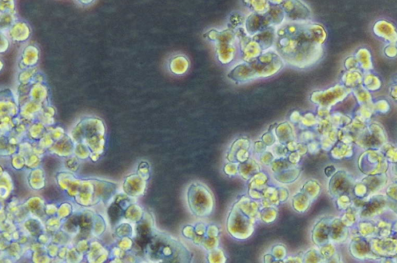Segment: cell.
I'll list each match as a JSON object with an SVG mask.
<instances>
[{"instance_id": "obj_1", "label": "cell", "mask_w": 397, "mask_h": 263, "mask_svg": "<svg viewBox=\"0 0 397 263\" xmlns=\"http://www.w3.org/2000/svg\"><path fill=\"white\" fill-rule=\"evenodd\" d=\"M281 6L286 14V21L305 23L311 21V9L302 0H285Z\"/></svg>"}, {"instance_id": "obj_2", "label": "cell", "mask_w": 397, "mask_h": 263, "mask_svg": "<svg viewBox=\"0 0 397 263\" xmlns=\"http://www.w3.org/2000/svg\"><path fill=\"white\" fill-rule=\"evenodd\" d=\"M228 77L236 83H244L258 79V75L250 63L244 62L234 66L228 74Z\"/></svg>"}, {"instance_id": "obj_3", "label": "cell", "mask_w": 397, "mask_h": 263, "mask_svg": "<svg viewBox=\"0 0 397 263\" xmlns=\"http://www.w3.org/2000/svg\"><path fill=\"white\" fill-rule=\"evenodd\" d=\"M244 26L248 34L252 37L260 31L273 26L266 14L262 15L251 12L248 17H246Z\"/></svg>"}, {"instance_id": "obj_4", "label": "cell", "mask_w": 397, "mask_h": 263, "mask_svg": "<svg viewBox=\"0 0 397 263\" xmlns=\"http://www.w3.org/2000/svg\"><path fill=\"white\" fill-rule=\"evenodd\" d=\"M40 60V50L36 45H27L23 48L21 55L18 67L20 69L36 68Z\"/></svg>"}, {"instance_id": "obj_5", "label": "cell", "mask_w": 397, "mask_h": 263, "mask_svg": "<svg viewBox=\"0 0 397 263\" xmlns=\"http://www.w3.org/2000/svg\"><path fill=\"white\" fill-rule=\"evenodd\" d=\"M284 61L280 56L269 64L261 65L255 61L251 62L250 64L255 70L258 78H269L272 77L273 75H276L278 72H280L281 69L284 66Z\"/></svg>"}, {"instance_id": "obj_6", "label": "cell", "mask_w": 397, "mask_h": 263, "mask_svg": "<svg viewBox=\"0 0 397 263\" xmlns=\"http://www.w3.org/2000/svg\"><path fill=\"white\" fill-rule=\"evenodd\" d=\"M6 33H7L6 35L13 42L23 43L30 39L31 36V29L26 22L17 21Z\"/></svg>"}, {"instance_id": "obj_7", "label": "cell", "mask_w": 397, "mask_h": 263, "mask_svg": "<svg viewBox=\"0 0 397 263\" xmlns=\"http://www.w3.org/2000/svg\"><path fill=\"white\" fill-rule=\"evenodd\" d=\"M216 53L219 62L222 65H228L233 62L235 58L237 49L235 43L230 42H217Z\"/></svg>"}, {"instance_id": "obj_8", "label": "cell", "mask_w": 397, "mask_h": 263, "mask_svg": "<svg viewBox=\"0 0 397 263\" xmlns=\"http://www.w3.org/2000/svg\"><path fill=\"white\" fill-rule=\"evenodd\" d=\"M252 39L262 46L264 51H267L272 46H275L277 40L276 27L270 26L269 28L265 29L253 35Z\"/></svg>"}, {"instance_id": "obj_9", "label": "cell", "mask_w": 397, "mask_h": 263, "mask_svg": "<svg viewBox=\"0 0 397 263\" xmlns=\"http://www.w3.org/2000/svg\"><path fill=\"white\" fill-rule=\"evenodd\" d=\"M373 31L377 36L382 37L390 42L397 41V28L390 21L385 20L377 21L373 26Z\"/></svg>"}, {"instance_id": "obj_10", "label": "cell", "mask_w": 397, "mask_h": 263, "mask_svg": "<svg viewBox=\"0 0 397 263\" xmlns=\"http://www.w3.org/2000/svg\"><path fill=\"white\" fill-rule=\"evenodd\" d=\"M240 51H241L242 60L248 63H251L258 59V57L264 52L262 46L253 39L251 40L250 42Z\"/></svg>"}, {"instance_id": "obj_11", "label": "cell", "mask_w": 397, "mask_h": 263, "mask_svg": "<svg viewBox=\"0 0 397 263\" xmlns=\"http://www.w3.org/2000/svg\"><path fill=\"white\" fill-rule=\"evenodd\" d=\"M190 62L185 55H176L170 59L168 68L175 75H183L188 72Z\"/></svg>"}, {"instance_id": "obj_12", "label": "cell", "mask_w": 397, "mask_h": 263, "mask_svg": "<svg viewBox=\"0 0 397 263\" xmlns=\"http://www.w3.org/2000/svg\"><path fill=\"white\" fill-rule=\"evenodd\" d=\"M29 96H30V100L38 102V103L45 106L46 101H47L48 96H49L48 87H47L45 83L32 84Z\"/></svg>"}, {"instance_id": "obj_13", "label": "cell", "mask_w": 397, "mask_h": 263, "mask_svg": "<svg viewBox=\"0 0 397 263\" xmlns=\"http://www.w3.org/2000/svg\"><path fill=\"white\" fill-rule=\"evenodd\" d=\"M266 15L271 21L272 25L275 27L286 22V14L281 5H271Z\"/></svg>"}, {"instance_id": "obj_14", "label": "cell", "mask_w": 397, "mask_h": 263, "mask_svg": "<svg viewBox=\"0 0 397 263\" xmlns=\"http://www.w3.org/2000/svg\"><path fill=\"white\" fill-rule=\"evenodd\" d=\"M275 134L281 143L286 142L289 143L290 141H293L295 137L293 128L287 122L279 124V126L275 128Z\"/></svg>"}, {"instance_id": "obj_15", "label": "cell", "mask_w": 397, "mask_h": 263, "mask_svg": "<svg viewBox=\"0 0 397 263\" xmlns=\"http://www.w3.org/2000/svg\"><path fill=\"white\" fill-rule=\"evenodd\" d=\"M271 4L269 0H251L249 7L253 13L265 15L270 9Z\"/></svg>"}, {"instance_id": "obj_16", "label": "cell", "mask_w": 397, "mask_h": 263, "mask_svg": "<svg viewBox=\"0 0 397 263\" xmlns=\"http://www.w3.org/2000/svg\"><path fill=\"white\" fill-rule=\"evenodd\" d=\"M47 132V128L45 125L42 122L34 123L30 124L28 129V133L30 138L34 140H40L45 134Z\"/></svg>"}, {"instance_id": "obj_17", "label": "cell", "mask_w": 397, "mask_h": 263, "mask_svg": "<svg viewBox=\"0 0 397 263\" xmlns=\"http://www.w3.org/2000/svg\"><path fill=\"white\" fill-rule=\"evenodd\" d=\"M15 14L1 13V32H7L8 30L17 22Z\"/></svg>"}, {"instance_id": "obj_18", "label": "cell", "mask_w": 397, "mask_h": 263, "mask_svg": "<svg viewBox=\"0 0 397 263\" xmlns=\"http://www.w3.org/2000/svg\"><path fill=\"white\" fill-rule=\"evenodd\" d=\"M38 72L37 68L21 70L18 75V81L21 84H32L33 78Z\"/></svg>"}, {"instance_id": "obj_19", "label": "cell", "mask_w": 397, "mask_h": 263, "mask_svg": "<svg viewBox=\"0 0 397 263\" xmlns=\"http://www.w3.org/2000/svg\"><path fill=\"white\" fill-rule=\"evenodd\" d=\"M245 20L246 17L240 13H233L229 19V27L228 28L232 30H236L238 27L245 26Z\"/></svg>"}, {"instance_id": "obj_20", "label": "cell", "mask_w": 397, "mask_h": 263, "mask_svg": "<svg viewBox=\"0 0 397 263\" xmlns=\"http://www.w3.org/2000/svg\"><path fill=\"white\" fill-rule=\"evenodd\" d=\"M9 37L4 33L1 32V47H0V51L1 54L6 52L9 50L10 47V41Z\"/></svg>"}, {"instance_id": "obj_21", "label": "cell", "mask_w": 397, "mask_h": 263, "mask_svg": "<svg viewBox=\"0 0 397 263\" xmlns=\"http://www.w3.org/2000/svg\"><path fill=\"white\" fill-rule=\"evenodd\" d=\"M35 83H45V77L42 72H38L33 78L32 84Z\"/></svg>"}, {"instance_id": "obj_22", "label": "cell", "mask_w": 397, "mask_h": 263, "mask_svg": "<svg viewBox=\"0 0 397 263\" xmlns=\"http://www.w3.org/2000/svg\"><path fill=\"white\" fill-rule=\"evenodd\" d=\"M290 119L292 121L295 123L300 122L301 121L302 117L299 115V113L298 112H293L292 115H291V117H290Z\"/></svg>"}, {"instance_id": "obj_23", "label": "cell", "mask_w": 397, "mask_h": 263, "mask_svg": "<svg viewBox=\"0 0 397 263\" xmlns=\"http://www.w3.org/2000/svg\"><path fill=\"white\" fill-rule=\"evenodd\" d=\"M78 2L79 3L82 4V5H84V6H88V5H90L92 4V2H94L96 0H77Z\"/></svg>"}, {"instance_id": "obj_24", "label": "cell", "mask_w": 397, "mask_h": 263, "mask_svg": "<svg viewBox=\"0 0 397 263\" xmlns=\"http://www.w3.org/2000/svg\"><path fill=\"white\" fill-rule=\"evenodd\" d=\"M285 0H269L271 5H282Z\"/></svg>"}, {"instance_id": "obj_25", "label": "cell", "mask_w": 397, "mask_h": 263, "mask_svg": "<svg viewBox=\"0 0 397 263\" xmlns=\"http://www.w3.org/2000/svg\"><path fill=\"white\" fill-rule=\"evenodd\" d=\"M243 2L244 3H245V6L249 7V5H250L251 0H243Z\"/></svg>"}, {"instance_id": "obj_26", "label": "cell", "mask_w": 397, "mask_h": 263, "mask_svg": "<svg viewBox=\"0 0 397 263\" xmlns=\"http://www.w3.org/2000/svg\"><path fill=\"white\" fill-rule=\"evenodd\" d=\"M1 62V71H2V69H3V66H4L3 62H2V60H1V62Z\"/></svg>"}, {"instance_id": "obj_27", "label": "cell", "mask_w": 397, "mask_h": 263, "mask_svg": "<svg viewBox=\"0 0 397 263\" xmlns=\"http://www.w3.org/2000/svg\"><path fill=\"white\" fill-rule=\"evenodd\" d=\"M8 1H14V0H1V2H8Z\"/></svg>"}]
</instances>
